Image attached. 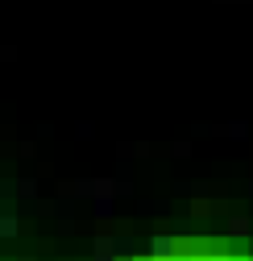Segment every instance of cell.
I'll use <instances>...</instances> for the list:
<instances>
[{"instance_id": "6da1fadb", "label": "cell", "mask_w": 253, "mask_h": 261, "mask_svg": "<svg viewBox=\"0 0 253 261\" xmlns=\"http://www.w3.org/2000/svg\"><path fill=\"white\" fill-rule=\"evenodd\" d=\"M149 253H154V261H170V257H174V241H170V237H158V241L149 245Z\"/></svg>"}, {"instance_id": "7a4b0ae2", "label": "cell", "mask_w": 253, "mask_h": 261, "mask_svg": "<svg viewBox=\"0 0 253 261\" xmlns=\"http://www.w3.org/2000/svg\"><path fill=\"white\" fill-rule=\"evenodd\" d=\"M17 232V220L13 216H0V237H13Z\"/></svg>"}, {"instance_id": "3957f363", "label": "cell", "mask_w": 253, "mask_h": 261, "mask_svg": "<svg viewBox=\"0 0 253 261\" xmlns=\"http://www.w3.org/2000/svg\"><path fill=\"white\" fill-rule=\"evenodd\" d=\"M208 261H229V257H208Z\"/></svg>"}]
</instances>
